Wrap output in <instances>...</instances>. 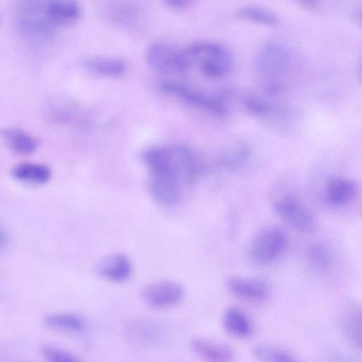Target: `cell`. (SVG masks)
Returning <instances> with one entry per match:
<instances>
[{
  "label": "cell",
  "instance_id": "cell-1",
  "mask_svg": "<svg viewBox=\"0 0 362 362\" xmlns=\"http://www.w3.org/2000/svg\"><path fill=\"white\" fill-rule=\"evenodd\" d=\"M291 64V55L285 45L276 41L264 45L255 59V68L263 90L271 95L282 93Z\"/></svg>",
  "mask_w": 362,
  "mask_h": 362
},
{
  "label": "cell",
  "instance_id": "cell-2",
  "mask_svg": "<svg viewBox=\"0 0 362 362\" xmlns=\"http://www.w3.org/2000/svg\"><path fill=\"white\" fill-rule=\"evenodd\" d=\"M189 69L197 67L206 78L221 79L230 72L233 58L224 46L212 42L199 41L185 49Z\"/></svg>",
  "mask_w": 362,
  "mask_h": 362
},
{
  "label": "cell",
  "instance_id": "cell-3",
  "mask_svg": "<svg viewBox=\"0 0 362 362\" xmlns=\"http://www.w3.org/2000/svg\"><path fill=\"white\" fill-rule=\"evenodd\" d=\"M160 89L187 105L218 117H225L228 106L223 93L212 95L175 82H164Z\"/></svg>",
  "mask_w": 362,
  "mask_h": 362
},
{
  "label": "cell",
  "instance_id": "cell-4",
  "mask_svg": "<svg viewBox=\"0 0 362 362\" xmlns=\"http://www.w3.org/2000/svg\"><path fill=\"white\" fill-rule=\"evenodd\" d=\"M288 243L287 235L282 230L267 227L254 235L250 246V256L257 264H269L286 252Z\"/></svg>",
  "mask_w": 362,
  "mask_h": 362
},
{
  "label": "cell",
  "instance_id": "cell-5",
  "mask_svg": "<svg viewBox=\"0 0 362 362\" xmlns=\"http://www.w3.org/2000/svg\"><path fill=\"white\" fill-rule=\"evenodd\" d=\"M146 59L155 71L163 74H184L189 64L185 49L164 42H154L146 49Z\"/></svg>",
  "mask_w": 362,
  "mask_h": 362
},
{
  "label": "cell",
  "instance_id": "cell-6",
  "mask_svg": "<svg viewBox=\"0 0 362 362\" xmlns=\"http://www.w3.org/2000/svg\"><path fill=\"white\" fill-rule=\"evenodd\" d=\"M276 214L288 226L305 233L316 230L315 216L302 202L293 197H282L273 204Z\"/></svg>",
  "mask_w": 362,
  "mask_h": 362
},
{
  "label": "cell",
  "instance_id": "cell-7",
  "mask_svg": "<svg viewBox=\"0 0 362 362\" xmlns=\"http://www.w3.org/2000/svg\"><path fill=\"white\" fill-rule=\"evenodd\" d=\"M184 294L182 286L171 280L151 282L141 291L144 302L156 309H166L178 305L182 300Z\"/></svg>",
  "mask_w": 362,
  "mask_h": 362
},
{
  "label": "cell",
  "instance_id": "cell-8",
  "mask_svg": "<svg viewBox=\"0 0 362 362\" xmlns=\"http://www.w3.org/2000/svg\"><path fill=\"white\" fill-rule=\"evenodd\" d=\"M149 191L153 199L160 204L175 205L181 197L182 182L173 176L151 175Z\"/></svg>",
  "mask_w": 362,
  "mask_h": 362
},
{
  "label": "cell",
  "instance_id": "cell-9",
  "mask_svg": "<svg viewBox=\"0 0 362 362\" xmlns=\"http://www.w3.org/2000/svg\"><path fill=\"white\" fill-rule=\"evenodd\" d=\"M226 286L235 296L253 302H262L269 295V286L259 279L231 276L226 280Z\"/></svg>",
  "mask_w": 362,
  "mask_h": 362
},
{
  "label": "cell",
  "instance_id": "cell-10",
  "mask_svg": "<svg viewBox=\"0 0 362 362\" xmlns=\"http://www.w3.org/2000/svg\"><path fill=\"white\" fill-rule=\"evenodd\" d=\"M190 347L204 362H233L235 358L234 351L230 347L205 337L192 339Z\"/></svg>",
  "mask_w": 362,
  "mask_h": 362
},
{
  "label": "cell",
  "instance_id": "cell-11",
  "mask_svg": "<svg viewBox=\"0 0 362 362\" xmlns=\"http://www.w3.org/2000/svg\"><path fill=\"white\" fill-rule=\"evenodd\" d=\"M357 191L358 186L354 180L333 177L329 179L325 185L324 197L332 206H344L355 198Z\"/></svg>",
  "mask_w": 362,
  "mask_h": 362
},
{
  "label": "cell",
  "instance_id": "cell-12",
  "mask_svg": "<svg viewBox=\"0 0 362 362\" xmlns=\"http://www.w3.org/2000/svg\"><path fill=\"white\" fill-rule=\"evenodd\" d=\"M81 62L89 72L102 77L121 78L125 75L127 70L126 62L118 57H88Z\"/></svg>",
  "mask_w": 362,
  "mask_h": 362
},
{
  "label": "cell",
  "instance_id": "cell-13",
  "mask_svg": "<svg viewBox=\"0 0 362 362\" xmlns=\"http://www.w3.org/2000/svg\"><path fill=\"white\" fill-rule=\"evenodd\" d=\"M97 273L101 277L114 282H122L129 278L132 265L124 255L117 253L103 259L98 265Z\"/></svg>",
  "mask_w": 362,
  "mask_h": 362
},
{
  "label": "cell",
  "instance_id": "cell-14",
  "mask_svg": "<svg viewBox=\"0 0 362 362\" xmlns=\"http://www.w3.org/2000/svg\"><path fill=\"white\" fill-rule=\"evenodd\" d=\"M0 136L11 150L20 155L31 154L39 146V141L35 136L16 127L0 128Z\"/></svg>",
  "mask_w": 362,
  "mask_h": 362
},
{
  "label": "cell",
  "instance_id": "cell-15",
  "mask_svg": "<svg viewBox=\"0 0 362 362\" xmlns=\"http://www.w3.org/2000/svg\"><path fill=\"white\" fill-rule=\"evenodd\" d=\"M21 18L23 28L32 34L41 35L49 34L52 31L54 24L47 18L45 6H23Z\"/></svg>",
  "mask_w": 362,
  "mask_h": 362
},
{
  "label": "cell",
  "instance_id": "cell-16",
  "mask_svg": "<svg viewBox=\"0 0 362 362\" xmlns=\"http://www.w3.org/2000/svg\"><path fill=\"white\" fill-rule=\"evenodd\" d=\"M11 175L14 179L21 182L41 185L51 180L52 170L45 164L23 162L13 167Z\"/></svg>",
  "mask_w": 362,
  "mask_h": 362
},
{
  "label": "cell",
  "instance_id": "cell-17",
  "mask_svg": "<svg viewBox=\"0 0 362 362\" xmlns=\"http://www.w3.org/2000/svg\"><path fill=\"white\" fill-rule=\"evenodd\" d=\"M45 11L53 24H68L77 21L81 16V6L70 0H52L45 5Z\"/></svg>",
  "mask_w": 362,
  "mask_h": 362
},
{
  "label": "cell",
  "instance_id": "cell-18",
  "mask_svg": "<svg viewBox=\"0 0 362 362\" xmlns=\"http://www.w3.org/2000/svg\"><path fill=\"white\" fill-rule=\"evenodd\" d=\"M223 325L228 333L238 338L248 337L253 331L250 318L243 310L235 307H229L225 310Z\"/></svg>",
  "mask_w": 362,
  "mask_h": 362
},
{
  "label": "cell",
  "instance_id": "cell-19",
  "mask_svg": "<svg viewBox=\"0 0 362 362\" xmlns=\"http://www.w3.org/2000/svg\"><path fill=\"white\" fill-rule=\"evenodd\" d=\"M44 322L49 328L71 332H81L86 328L84 319L73 313H54L47 315Z\"/></svg>",
  "mask_w": 362,
  "mask_h": 362
},
{
  "label": "cell",
  "instance_id": "cell-20",
  "mask_svg": "<svg viewBox=\"0 0 362 362\" xmlns=\"http://www.w3.org/2000/svg\"><path fill=\"white\" fill-rule=\"evenodd\" d=\"M235 13L239 18L259 25L276 26L279 21L274 13L258 6H243L238 8Z\"/></svg>",
  "mask_w": 362,
  "mask_h": 362
},
{
  "label": "cell",
  "instance_id": "cell-21",
  "mask_svg": "<svg viewBox=\"0 0 362 362\" xmlns=\"http://www.w3.org/2000/svg\"><path fill=\"white\" fill-rule=\"evenodd\" d=\"M243 105L248 113L261 119L273 118L281 112L280 108L270 101L252 94L244 98Z\"/></svg>",
  "mask_w": 362,
  "mask_h": 362
},
{
  "label": "cell",
  "instance_id": "cell-22",
  "mask_svg": "<svg viewBox=\"0 0 362 362\" xmlns=\"http://www.w3.org/2000/svg\"><path fill=\"white\" fill-rule=\"evenodd\" d=\"M307 260L311 267L322 274H327L332 269V258L330 251L323 245H310L306 252Z\"/></svg>",
  "mask_w": 362,
  "mask_h": 362
},
{
  "label": "cell",
  "instance_id": "cell-23",
  "mask_svg": "<svg viewBox=\"0 0 362 362\" xmlns=\"http://www.w3.org/2000/svg\"><path fill=\"white\" fill-rule=\"evenodd\" d=\"M250 154L251 149L247 144H238L220 155L218 163L221 166L227 169H237L248 160Z\"/></svg>",
  "mask_w": 362,
  "mask_h": 362
},
{
  "label": "cell",
  "instance_id": "cell-24",
  "mask_svg": "<svg viewBox=\"0 0 362 362\" xmlns=\"http://www.w3.org/2000/svg\"><path fill=\"white\" fill-rule=\"evenodd\" d=\"M341 329L349 341L358 348L361 346V315L353 309L345 313L341 320Z\"/></svg>",
  "mask_w": 362,
  "mask_h": 362
},
{
  "label": "cell",
  "instance_id": "cell-25",
  "mask_svg": "<svg viewBox=\"0 0 362 362\" xmlns=\"http://www.w3.org/2000/svg\"><path fill=\"white\" fill-rule=\"evenodd\" d=\"M255 357L261 362H298L290 353L280 348L259 344L252 350Z\"/></svg>",
  "mask_w": 362,
  "mask_h": 362
},
{
  "label": "cell",
  "instance_id": "cell-26",
  "mask_svg": "<svg viewBox=\"0 0 362 362\" xmlns=\"http://www.w3.org/2000/svg\"><path fill=\"white\" fill-rule=\"evenodd\" d=\"M42 355L47 362H81L72 353L52 345L44 346Z\"/></svg>",
  "mask_w": 362,
  "mask_h": 362
},
{
  "label": "cell",
  "instance_id": "cell-27",
  "mask_svg": "<svg viewBox=\"0 0 362 362\" xmlns=\"http://www.w3.org/2000/svg\"><path fill=\"white\" fill-rule=\"evenodd\" d=\"M191 1L187 0H170L166 1L165 4L174 10H181L189 6Z\"/></svg>",
  "mask_w": 362,
  "mask_h": 362
},
{
  "label": "cell",
  "instance_id": "cell-28",
  "mask_svg": "<svg viewBox=\"0 0 362 362\" xmlns=\"http://www.w3.org/2000/svg\"><path fill=\"white\" fill-rule=\"evenodd\" d=\"M8 236L6 231L0 228V252L4 250L6 247L8 245Z\"/></svg>",
  "mask_w": 362,
  "mask_h": 362
},
{
  "label": "cell",
  "instance_id": "cell-29",
  "mask_svg": "<svg viewBox=\"0 0 362 362\" xmlns=\"http://www.w3.org/2000/svg\"><path fill=\"white\" fill-rule=\"evenodd\" d=\"M323 362H351L349 359L339 354H334L327 358Z\"/></svg>",
  "mask_w": 362,
  "mask_h": 362
}]
</instances>
